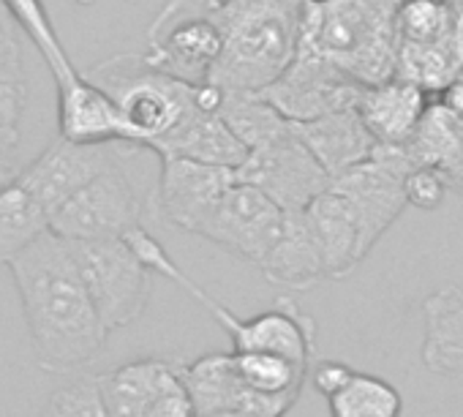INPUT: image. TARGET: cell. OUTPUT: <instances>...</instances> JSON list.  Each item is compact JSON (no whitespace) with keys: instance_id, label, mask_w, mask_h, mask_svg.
I'll return each instance as SVG.
<instances>
[{"instance_id":"6da1fadb","label":"cell","mask_w":463,"mask_h":417,"mask_svg":"<svg viewBox=\"0 0 463 417\" xmlns=\"http://www.w3.org/2000/svg\"><path fill=\"white\" fill-rule=\"evenodd\" d=\"M39 368L69 374L93 363L109 338L69 251L55 232L42 235L9 265Z\"/></svg>"},{"instance_id":"7a4b0ae2","label":"cell","mask_w":463,"mask_h":417,"mask_svg":"<svg viewBox=\"0 0 463 417\" xmlns=\"http://www.w3.org/2000/svg\"><path fill=\"white\" fill-rule=\"evenodd\" d=\"M306 0H207L221 31V55L207 85L221 93H260L292 63Z\"/></svg>"},{"instance_id":"3957f363","label":"cell","mask_w":463,"mask_h":417,"mask_svg":"<svg viewBox=\"0 0 463 417\" xmlns=\"http://www.w3.org/2000/svg\"><path fill=\"white\" fill-rule=\"evenodd\" d=\"M390 0H306L298 47L317 52L363 88L395 77Z\"/></svg>"},{"instance_id":"277c9868","label":"cell","mask_w":463,"mask_h":417,"mask_svg":"<svg viewBox=\"0 0 463 417\" xmlns=\"http://www.w3.org/2000/svg\"><path fill=\"white\" fill-rule=\"evenodd\" d=\"M90 80L115 101L131 142L147 150L169 137L196 107L218 112L221 104L218 88H194L172 80L150 69L139 52L107 58L90 71Z\"/></svg>"},{"instance_id":"5b68a950","label":"cell","mask_w":463,"mask_h":417,"mask_svg":"<svg viewBox=\"0 0 463 417\" xmlns=\"http://www.w3.org/2000/svg\"><path fill=\"white\" fill-rule=\"evenodd\" d=\"M4 6L52 71L58 90V137L82 145L131 142L115 101L71 63L44 0H4Z\"/></svg>"},{"instance_id":"8992f818","label":"cell","mask_w":463,"mask_h":417,"mask_svg":"<svg viewBox=\"0 0 463 417\" xmlns=\"http://www.w3.org/2000/svg\"><path fill=\"white\" fill-rule=\"evenodd\" d=\"M147 156V147L134 145L120 164L58 204L50 213V232L63 241H123L137 227H145V211L153 204L156 188L142 183L145 175L137 166Z\"/></svg>"},{"instance_id":"52a82bcc","label":"cell","mask_w":463,"mask_h":417,"mask_svg":"<svg viewBox=\"0 0 463 417\" xmlns=\"http://www.w3.org/2000/svg\"><path fill=\"white\" fill-rule=\"evenodd\" d=\"M80 279L104 322L120 330L137 322L150 300L153 273L139 262L126 241H66Z\"/></svg>"},{"instance_id":"ba28073f","label":"cell","mask_w":463,"mask_h":417,"mask_svg":"<svg viewBox=\"0 0 463 417\" xmlns=\"http://www.w3.org/2000/svg\"><path fill=\"white\" fill-rule=\"evenodd\" d=\"M409 169L411 166L401 147L376 145L368 161L330 180V188L346 202L357 224L360 260L376 249V243L406 211L403 177Z\"/></svg>"},{"instance_id":"9c48e42d","label":"cell","mask_w":463,"mask_h":417,"mask_svg":"<svg viewBox=\"0 0 463 417\" xmlns=\"http://www.w3.org/2000/svg\"><path fill=\"white\" fill-rule=\"evenodd\" d=\"M134 150L131 142H101V145H82L55 139L44 147L33 161L23 164L17 183L44 207L47 216L74 196L82 185L120 164Z\"/></svg>"},{"instance_id":"30bf717a","label":"cell","mask_w":463,"mask_h":417,"mask_svg":"<svg viewBox=\"0 0 463 417\" xmlns=\"http://www.w3.org/2000/svg\"><path fill=\"white\" fill-rule=\"evenodd\" d=\"M235 177L260 188L284 213L306 211L319 194L330 188L327 172L308 153L295 128L265 147L249 150L246 161L235 169Z\"/></svg>"},{"instance_id":"8fae6325","label":"cell","mask_w":463,"mask_h":417,"mask_svg":"<svg viewBox=\"0 0 463 417\" xmlns=\"http://www.w3.org/2000/svg\"><path fill=\"white\" fill-rule=\"evenodd\" d=\"M284 230V211L260 188L241 183L229 185L213 216L202 227V238L229 251L232 257L262 265Z\"/></svg>"},{"instance_id":"7c38bea8","label":"cell","mask_w":463,"mask_h":417,"mask_svg":"<svg viewBox=\"0 0 463 417\" xmlns=\"http://www.w3.org/2000/svg\"><path fill=\"white\" fill-rule=\"evenodd\" d=\"M363 90V85L349 80L333 63L298 47L287 71L270 88L260 90V96L273 104L289 123H306L330 112L354 109Z\"/></svg>"},{"instance_id":"4fadbf2b","label":"cell","mask_w":463,"mask_h":417,"mask_svg":"<svg viewBox=\"0 0 463 417\" xmlns=\"http://www.w3.org/2000/svg\"><path fill=\"white\" fill-rule=\"evenodd\" d=\"M232 183H235V169L185 158H161L153 204L172 227L199 235Z\"/></svg>"},{"instance_id":"5bb4252c","label":"cell","mask_w":463,"mask_h":417,"mask_svg":"<svg viewBox=\"0 0 463 417\" xmlns=\"http://www.w3.org/2000/svg\"><path fill=\"white\" fill-rule=\"evenodd\" d=\"M183 384L196 414L246 412L254 417H287L298 395H262L249 390L232 363V352H210L183 360Z\"/></svg>"},{"instance_id":"9a60e30c","label":"cell","mask_w":463,"mask_h":417,"mask_svg":"<svg viewBox=\"0 0 463 417\" xmlns=\"http://www.w3.org/2000/svg\"><path fill=\"white\" fill-rule=\"evenodd\" d=\"M142 61L185 85H207L213 66L221 55V31L207 14L177 17L158 31H150Z\"/></svg>"},{"instance_id":"2e32d148","label":"cell","mask_w":463,"mask_h":417,"mask_svg":"<svg viewBox=\"0 0 463 417\" xmlns=\"http://www.w3.org/2000/svg\"><path fill=\"white\" fill-rule=\"evenodd\" d=\"M430 96L406 80H387L365 88L357 101V115L379 147H401L417 131Z\"/></svg>"},{"instance_id":"e0dca14e","label":"cell","mask_w":463,"mask_h":417,"mask_svg":"<svg viewBox=\"0 0 463 417\" xmlns=\"http://www.w3.org/2000/svg\"><path fill=\"white\" fill-rule=\"evenodd\" d=\"M292 128L300 137V142L308 147V153L319 161V166L327 172L330 180L368 161L376 150V142L363 126L357 107L330 112L317 120L292 123Z\"/></svg>"},{"instance_id":"ac0fdd59","label":"cell","mask_w":463,"mask_h":417,"mask_svg":"<svg viewBox=\"0 0 463 417\" xmlns=\"http://www.w3.org/2000/svg\"><path fill=\"white\" fill-rule=\"evenodd\" d=\"M150 150L158 156V161L185 158V161L223 166V169H238L249 156V150L226 128L218 112L204 107H196L169 137H164Z\"/></svg>"},{"instance_id":"d6986e66","label":"cell","mask_w":463,"mask_h":417,"mask_svg":"<svg viewBox=\"0 0 463 417\" xmlns=\"http://www.w3.org/2000/svg\"><path fill=\"white\" fill-rule=\"evenodd\" d=\"M420 357L430 374L463 379V289L441 287L422 303Z\"/></svg>"},{"instance_id":"ffe728a7","label":"cell","mask_w":463,"mask_h":417,"mask_svg":"<svg viewBox=\"0 0 463 417\" xmlns=\"http://www.w3.org/2000/svg\"><path fill=\"white\" fill-rule=\"evenodd\" d=\"M265 279L284 289H314L319 281H325V262L319 243L314 238V230L306 219V211L284 213V230L265 262L260 265Z\"/></svg>"},{"instance_id":"44dd1931","label":"cell","mask_w":463,"mask_h":417,"mask_svg":"<svg viewBox=\"0 0 463 417\" xmlns=\"http://www.w3.org/2000/svg\"><path fill=\"white\" fill-rule=\"evenodd\" d=\"M180 363L183 360L172 355H145L99 374L109 417H145L158 390L180 368Z\"/></svg>"},{"instance_id":"7402d4cb","label":"cell","mask_w":463,"mask_h":417,"mask_svg":"<svg viewBox=\"0 0 463 417\" xmlns=\"http://www.w3.org/2000/svg\"><path fill=\"white\" fill-rule=\"evenodd\" d=\"M306 219L319 243L325 276L335 281L346 279L363 262L360 243H357V224L346 202L333 188H327L306 207Z\"/></svg>"},{"instance_id":"603a6c76","label":"cell","mask_w":463,"mask_h":417,"mask_svg":"<svg viewBox=\"0 0 463 417\" xmlns=\"http://www.w3.org/2000/svg\"><path fill=\"white\" fill-rule=\"evenodd\" d=\"M395 77L417 85L430 99H439L463 77V58L455 36L436 44H395Z\"/></svg>"},{"instance_id":"cb8c5ba5","label":"cell","mask_w":463,"mask_h":417,"mask_svg":"<svg viewBox=\"0 0 463 417\" xmlns=\"http://www.w3.org/2000/svg\"><path fill=\"white\" fill-rule=\"evenodd\" d=\"M47 232V211L17 180L0 188V268H9L28 246H33Z\"/></svg>"},{"instance_id":"d4e9b609","label":"cell","mask_w":463,"mask_h":417,"mask_svg":"<svg viewBox=\"0 0 463 417\" xmlns=\"http://www.w3.org/2000/svg\"><path fill=\"white\" fill-rule=\"evenodd\" d=\"M218 118L246 150L265 147L292 131V123L260 93H221Z\"/></svg>"},{"instance_id":"484cf974","label":"cell","mask_w":463,"mask_h":417,"mask_svg":"<svg viewBox=\"0 0 463 417\" xmlns=\"http://www.w3.org/2000/svg\"><path fill=\"white\" fill-rule=\"evenodd\" d=\"M463 145V120L439 99H430L417 131L406 145H401L409 166H436L444 169L447 161Z\"/></svg>"},{"instance_id":"4316f807","label":"cell","mask_w":463,"mask_h":417,"mask_svg":"<svg viewBox=\"0 0 463 417\" xmlns=\"http://www.w3.org/2000/svg\"><path fill=\"white\" fill-rule=\"evenodd\" d=\"M330 417H401L403 395L376 374L354 371V376L327 398Z\"/></svg>"},{"instance_id":"83f0119b","label":"cell","mask_w":463,"mask_h":417,"mask_svg":"<svg viewBox=\"0 0 463 417\" xmlns=\"http://www.w3.org/2000/svg\"><path fill=\"white\" fill-rule=\"evenodd\" d=\"M28 85L23 50L17 39V23L0 4V126L20 128V118L25 112Z\"/></svg>"},{"instance_id":"f1b7e54d","label":"cell","mask_w":463,"mask_h":417,"mask_svg":"<svg viewBox=\"0 0 463 417\" xmlns=\"http://www.w3.org/2000/svg\"><path fill=\"white\" fill-rule=\"evenodd\" d=\"M232 363L241 382L262 395H298L306 387L308 368L289 363L287 357L268 352H232Z\"/></svg>"},{"instance_id":"f546056e","label":"cell","mask_w":463,"mask_h":417,"mask_svg":"<svg viewBox=\"0 0 463 417\" xmlns=\"http://www.w3.org/2000/svg\"><path fill=\"white\" fill-rule=\"evenodd\" d=\"M395 44H436L455 33V14L447 0H401L392 12Z\"/></svg>"},{"instance_id":"4dcf8cb0","label":"cell","mask_w":463,"mask_h":417,"mask_svg":"<svg viewBox=\"0 0 463 417\" xmlns=\"http://www.w3.org/2000/svg\"><path fill=\"white\" fill-rule=\"evenodd\" d=\"M39 417H109L99 374H82L69 384L58 387Z\"/></svg>"},{"instance_id":"1f68e13d","label":"cell","mask_w":463,"mask_h":417,"mask_svg":"<svg viewBox=\"0 0 463 417\" xmlns=\"http://www.w3.org/2000/svg\"><path fill=\"white\" fill-rule=\"evenodd\" d=\"M449 194V183L441 169L436 166H414L403 177V196L406 204L417 207V211H439Z\"/></svg>"},{"instance_id":"d6a6232c","label":"cell","mask_w":463,"mask_h":417,"mask_svg":"<svg viewBox=\"0 0 463 417\" xmlns=\"http://www.w3.org/2000/svg\"><path fill=\"white\" fill-rule=\"evenodd\" d=\"M145 417H196L191 395L183 384V363L180 368L166 379V384L158 390L156 401L150 403Z\"/></svg>"},{"instance_id":"836d02e7","label":"cell","mask_w":463,"mask_h":417,"mask_svg":"<svg viewBox=\"0 0 463 417\" xmlns=\"http://www.w3.org/2000/svg\"><path fill=\"white\" fill-rule=\"evenodd\" d=\"M354 371L357 368H352L344 360H314L311 368H308V379L306 382H311V387L319 395L330 398L333 393H338L354 376Z\"/></svg>"},{"instance_id":"e575fe53","label":"cell","mask_w":463,"mask_h":417,"mask_svg":"<svg viewBox=\"0 0 463 417\" xmlns=\"http://www.w3.org/2000/svg\"><path fill=\"white\" fill-rule=\"evenodd\" d=\"M23 169L20 161V128H4L0 126V188L17 180Z\"/></svg>"},{"instance_id":"d590c367","label":"cell","mask_w":463,"mask_h":417,"mask_svg":"<svg viewBox=\"0 0 463 417\" xmlns=\"http://www.w3.org/2000/svg\"><path fill=\"white\" fill-rule=\"evenodd\" d=\"M441 172H444V177H447V183H449V191H460V194H463V145H460V150L447 161V166H444Z\"/></svg>"},{"instance_id":"8d00e7d4","label":"cell","mask_w":463,"mask_h":417,"mask_svg":"<svg viewBox=\"0 0 463 417\" xmlns=\"http://www.w3.org/2000/svg\"><path fill=\"white\" fill-rule=\"evenodd\" d=\"M196 417H254L246 412H213V414H196Z\"/></svg>"},{"instance_id":"74e56055","label":"cell","mask_w":463,"mask_h":417,"mask_svg":"<svg viewBox=\"0 0 463 417\" xmlns=\"http://www.w3.org/2000/svg\"><path fill=\"white\" fill-rule=\"evenodd\" d=\"M74 4H77V6H93L96 0H74Z\"/></svg>"},{"instance_id":"f35d334b","label":"cell","mask_w":463,"mask_h":417,"mask_svg":"<svg viewBox=\"0 0 463 417\" xmlns=\"http://www.w3.org/2000/svg\"><path fill=\"white\" fill-rule=\"evenodd\" d=\"M390 4H392V6H398V4H401V0H390Z\"/></svg>"},{"instance_id":"ab89813d","label":"cell","mask_w":463,"mask_h":417,"mask_svg":"<svg viewBox=\"0 0 463 417\" xmlns=\"http://www.w3.org/2000/svg\"><path fill=\"white\" fill-rule=\"evenodd\" d=\"M0 4H4V0H0Z\"/></svg>"}]
</instances>
